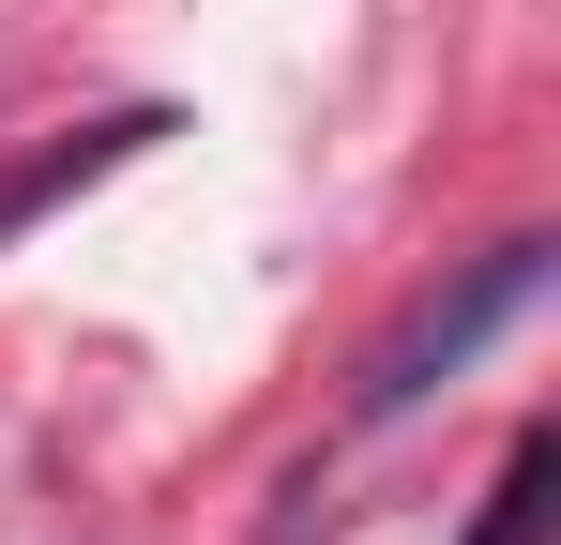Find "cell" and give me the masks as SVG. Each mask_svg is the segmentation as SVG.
I'll use <instances>...</instances> for the list:
<instances>
[{"label": "cell", "instance_id": "1", "mask_svg": "<svg viewBox=\"0 0 561 545\" xmlns=\"http://www.w3.org/2000/svg\"><path fill=\"white\" fill-rule=\"evenodd\" d=\"M531 288H547V243H501V258H470V288H456V303H425V318H410V334L365 363V425H394L410 394H440V379H456V363L485 349L501 318H531Z\"/></svg>", "mask_w": 561, "mask_h": 545}, {"label": "cell", "instance_id": "2", "mask_svg": "<svg viewBox=\"0 0 561 545\" xmlns=\"http://www.w3.org/2000/svg\"><path fill=\"white\" fill-rule=\"evenodd\" d=\"M137 137H168V121H152V106H137V121H92V137H61V152H31V167L0 182V243H15V228H31V212H46V197H77V182H92V167H122V152H137Z\"/></svg>", "mask_w": 561, "mask_h": 545}, {"label": "cell", "instance_id": "3", "mask_svg": "<svg viewBox=\"0 0 561 545\" xmlns=\"http://www.w3.org/2000/svg\"><path fill=\"white\" fill-rule=\"evenodd\" d=\"M531 500H547V440L501 454V500H485V531H470V545H531Z\"/></svg>", "mask_w": 561, "mask_h": 545}]
</instances>
